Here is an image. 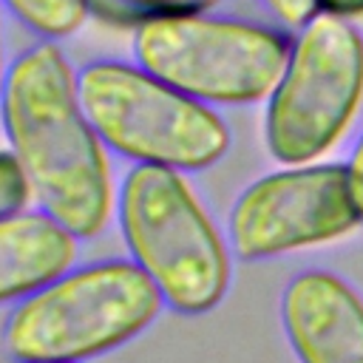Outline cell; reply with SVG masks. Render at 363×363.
<instances>
[{"mask_svg":"<svg viewBox=\"0 0 363 363\" xmlns=\"http://www.w3.org/2000/svg\"><path fill=\"white\" fill-rule=\"evenodd\" d=\"M9 150L17 156L43 213L77 238L108 227L113 184L105 142L79 99V71L54 40L23 51L0 94Z\"/></svg>","mask_w":363,"mask_h":363,"instance_id":"1","label":"cell"},{"mask_svg":"<svg viewBox=\"0 0 363 363\" xmlns=\"http://www.w3.org/2000/svg\"><path fill=\"white\" fill-rule=\"evenodd\" d=\"M162 303L136 261H99L23 298L3 326V343L20 363H79L133 340Z\"/></svg>","mask_w":363,"mask_h":363,"instance_id":"2","label":"cell"},{"mask_svg":"<svg viewBox=\"0 0 363 363\" xmlns=\"http://www.w3.org/2000/svg\"><path fill=\"white\" fill-rule=\"evenodd\" d=\"M116 216L130 258L164 303L182 315H201L221 303L230 286V255L182 170L130 167L116 196Z\"/></svg>","mask_w":363,"mask_h":363,"instance_id":"3","label":"cell"},{"mask_svg":"<svg viewBox=\"0 0 363 363\" xmlns=\"http://www.w3.org/2000/svg\"><path fill=\"white\" fill-rule=\"evenodd\" d=\"M292 40L278 28L213 11L142 17L133 31L136 65L207 105L269 99Z\"/></svg>","mask_w":363,"mask_h":363,"instance_id":"4","label":"cell"},{"mask_svg":"<svg viewBox=\"0 0 363 363\" xmlns=\"http://www.w3.org/2000/svg\"><path fill=\"white\" fill-rule=\"evenodd\" d=\"M79 99L105 147L136 164L201 170L230 147V128L207 105L142 65L94 60L79 68Z\"/></svg>","mask_w":363,"mask_h":363,"instance_id":"5","label":"cell"},{"mask_svg":"<svg viewBox=\"0 0 363 363\" xmlns=\"http://www.w3.org/2000/svg\"><path fill=\"white\" fill-rule=\"evenodd\" d=\"M363 99V34L352 20L318 11L298 37L269 94L264 139L281 164L320 159L349 128Z\"/></svg>","mask_w":363,"mask_h":363,"instance_id":"6","label":"cell"},{"mask_svg":"<svg viewBox=\"0 0 363 363\" xmlns=\"http://www.w3.org/2000/svg\"><path fill=\"white\" fill-rule=\"evenodd\" d=\"M360 224L346 164H289L235 199L227 233L238 258L261 261L343 238Z\"/></svg>","mask_w":363,"mask_h":363,"instance_id":"7","label":"cell"},{"mask_svg":"<svg viewBox=\"0 0 363 363\" xmlns=\"http://www.w3.org/2000/svg\"><path fill=\"white\" fill-rule=\"evenodd\" d=\"M281 320L301 363H363V301L335 272L295 275L281 295Z\"/></svg>","mask_w":363,"mask_h":363,"instance_id":"8","label":"cell"},{"mask_svg":"<svg viewBox=\"0 0 363 363\" xmlns=\"http://www.w3.org/2000/svg\"><path fill=\"white\" fill-rule=\"evenodd\" d=\"M77 235L48 213H17L0 221V303L23 301L71 269Z\"/></svg>","mask_w":363,"mask_h":363,"instance_id":"9","label":"cell"},{"mask_svg":"<svg viewBox=\"0 0 363 363\" xmlns=\"http://www.w3.org/2000/svg\"><path fill=\"white\" fill-rule=\"evenodd\" d=\"M3 6L43 40L71 37L91 14V0H3Z\"/></svg>","mask_w":363,"mask_h":363,"instance_id":"10","label":"cell"},{"mask_svg":"<svg viewBox=\"0 0 363 363\" xmlns=\"http://www.w3.org/2000/svg\"><path fill=\"white\" fill-rule=\"evenodd\" d=\"M28 199H34L31 184L11 150H0V221L26 213Z\"/></svg>","mask_w":363,"mask_h":363,"instance_id":"11","label":"cell"},{"mask_svg":"<svg viewBox=\"0 0 363 363\" xmlns=\"http://www.w3.org/2000/svg\"><path fill=\"white\" fill-rule=\"evenodd\" d=\"M119 9H128L142 17L153 14H193V11H213L224 0H111Z\"/></svg>","mask_w":363,"mask_h":363,"instance_id":"12","label":"cell"},{"mask_svg":"<svg viewBox=\"0 0 363 363\" xmlns=\"http://www.w3.org/2000/svg\"><path fill=\"white\" fill-rule=\"evenodd\" d=\"M261 3L289 28H303L320 11V0H261Z\"/></svg>","mask_w":363,"mask_h":363,"instance_id":"13","label":"cell"},{"mask_svg":"<svg viewBox=\"0 0 363 363\" xmlns=\"http://www.w3.org/2000/svg\"><path fill=\"white\" fill-rule=\"evenodd\" d=\"M346 167H349L352 199H354V207H357V213L363 218V136H360V142H357V147H354V153H352V159H349Z\"/></svg>","mask_w":363,"mask_h":363,"instance_id":"14","label":"cell"},{"mask_svg":"<svg viewBox=\"0 0 363 363\" xmlns=\"http://www.w3.org/2000/svg\"><path fill=\"white\" fill-rule=\"evenodd\" d=\"M320 11L337 14V17H363V0H320Z\"/></svg>","mask_w":363,"mask_h":363,"instance_id":"15","label":"cell"},{"mask_svg":"<svg viewBox=\"0 0 363 363\" xmlns=\"http://www.w3.org/2000/svg\"><path fill=\"white\" fill-rule=\"evenodd\" d=\"M3 3V0H0ZM6 65H3V9H0V94H3V82H6Z\"/></svg>","mask_w":363,"mask_h":363,"instance_id":"16","label":"cell"}]
</instances>
